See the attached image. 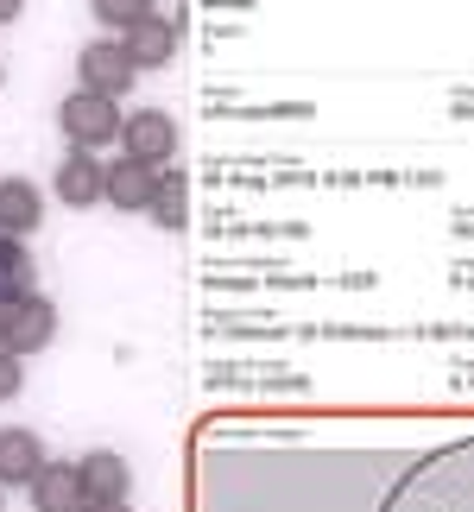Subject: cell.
Masks as SVG:
<instances>
[{"mask_svg": "<svg viewBox=\"0 0 474 512\" xmlns=\"http://www.w3.org/2000/svg\"><path fill=\"white\" fill-rule=\"evenodd\" d=\"M57 133H64L76 152L121 146V102H108V95H89V89H70L64 102H57Z\"/></svg>", "mask_w": 474, "mask_h": 512, "instance_id": "1", "label": "cell"}, {"mask_svg": "<svg viewBox=\"0 0 474 512\" xmlns=\"http://www.w3.org/2000/svg\"><path fill=\"white\" fill-rule=\"evenodd\" d=\"M57 336V304L51 298H38V291H7L0 298V348L7 354H38V348H51Z\"/></svg>", "mask_w": 474, "mask_h": 512, "instance_id": "2", "label": "cell"}, {"mask_svg": "<svg viewBox=\"0 0 474 512\" xmlns=\"http://www.w3.org/2000/svg\"><path fill=\"white\" fill-rule=\"evenodd\" d=\"M133 83H140V70H133V57H127L121 38H95V45L76 51V89L121 102V95H127Z\"/></svg>", "mask_w": 474, "mask_h": 512, "instance_id": "3", "label": "cell"}, {"mask_svg": "<svg viewBox=\"0 0 474 512\" xmlns=\"http://www.w3.org/2000/svg\"><path fill=\"white\" fill-rule=\"evenodd\" d=\"M121 152H127V159H140V165H152V171H165L177 159V121H171L165 108L121 114Z\"/></svg>", "mask_w": 474, "mask_h": 512, "instance_id": "4", "label": "cell"}, {"mask_svg": "<svg viewBox=\"0 0 474 512\" xmlns=\"http://www.w3.org/2000/svg\"><path fill=\"white\" fill-rule=\"evenodd\" d=\"M102 184H108V165L95 159V152H76V146L51 171V190H57L64 209H95V203H102Z\"/></svg>", "mask_w": 474, "mask_h": 512, "instance_id": "5", "label": "cell"}, {"mask_svg": "<svg viewBox=\"0 0 474 512\" xmlns=\"http://www.w3.org/2000/svg\"><path fill=\"white\" fill-rule=\"evenodd\" d=\"M76 481H83V500L89 506H108V500H127L133 468L114 456V449H89V456L76 462Z\"/></svg>", "mask_w": 474, "mask_h": 512, "instance_id": "6", "label": "cell"}, {"mask_svg": "<svg viewBox=\"0 0 474 512\" xmlns=\"http://www.w3.org/2000/svg\"><path fill=\"white\" fill-rule=\"evenodd\" d=\"M152 190H158V171L152 165H140V159H114L108 165V184H102V203H114V209H127V215H140V209H152Z\"/></svg>", "mask_w": 474, "mask_h": 512, "instance_id": "7", "label": "cell"}, {"mask_svg": "<svg viewBox=\"0 0 474 512\" xmlns=\"http://www.w3.org/2000/svg\"><path fill=\"white\" fill-rule=\"evenodd\" d=\"M38 222H45V190L32 177H0V234L26 241Z\"/></svg>", "mask_w": 474, "mask_h": 512, "instance_id": "8", "label": "cell"}, {"mask_svg": "<svg viewBox=\"0 0 474 512\" xmlns=\"http://www.w3.org/2000/svg\"><path fill=\"white\" fill-rule=\"evenodd\" d=\"M45 443H38V430H19L7 424L0 430V487H32V475L45 468Z\"/></svg>", "mask_w": 474, "mask_h": 512, "instance_id": "9", "label": "cell"}, {"mask_svg": "<svg viewBox=\"0 0 474 512\" xmlns=\"http://www.w3.org/2000/svg\"><path fill=\"white\" fill-rule=\"evenodd\" d=\"M121 45H127V57H133V70H165L171 57H177V26L165 13H152V19H140L133 32H121Z\"/></svg>", "mask_w": 474, "mask_h": 512, "instance_id": "10", "label": "cell"}, {"mask_svg": "<svg viewBox=\"0 0 474 512\" xmlns=\"http://www.w3.org/2000/svg\"><path fill=\"white\" fill-rule=\"evenodd\" d=\"M83 481H76V462H45L32 475V512H83Z\"/></svg>", "mask_w": 474, "mask_h": 512, "instance_id": "11", "label": "cell"}, {"mask_svg": "<svg viewBox=\"0 0 474 512\" xmlns=\"http://www.w3.org/2000/svg\"><path fill=\"white\" fill-rule=\"evenodd\" d=\"M152 215H158V228H184L190 222V184H184V171H158Z\"/></svg>", "mask_w": 474, "mask_h": 512, "instance_id": "12", "label": "cell"}, {"mask_svg": "<svg viewBox=\"0 0 474 512\" xmlns=\"http://www.w3.org/2000/svg\"><path fill=\"white\" fill-rule=\"evenodd\" d=\"M89 13L102 19L108 32H133L140 19H152V13H158V0H89Z\"/></svg>", "mask_w": 474, "mask_h": 512, "instance_id": "13", "label": "cell"}, {"mask_svg": "<svg viewBox=\"0 0 474 512\" xmlns=\"http://www.w3.org/2000/svg\"><path fill=\"white\" fill-rule=\"evenodd\" d=\"M7 291H32V253L13 241V234H0V298Z\"/></svg>", "mask_w": 474, "mask_h": 512, "instance_id": "14", "label": "cell"}, {"mask_svg": "<svg viewBox=\"0 0 474 512\" xmlns=\"http://www.w3.org/2000/svg\"><path fill=\"white\" fill-rule=\"evenodd\" d=\"M19 386H26V361L0 348V405H7V399H19Z\"/></svg>", "mask_w": 474, "mask_h": 512, "instance_id": "15", "label": "cell"}, {"mask_svg": "<svg viewBox=\"0 0 474 512\" xmlns=\"http://www.w3.org/2000/svg\"><path fill=\"white\" fill-rule=\"evenodd\" d=\"M19 13H26V0H0V26H13Z\"/></svg>", "mask_w": 474, "mask_h": 512, "instance_id": "16", "label": "cell"}, {"mask_svg": "<svg viewBox=\"0 0 474 512\" xmlns=\"http://www.w3.org/2000/svg\"><path fill=\"white\" fill-rule=\"evenodd\" d=\"M83 512H133L127 500H108V506H83Z\"/></svg>", "mask_w": 474, "mask_h": 512, "instance_id": "17", "label": "cell"}, {"mask_svg": "<svg viewBox=\"0 0 474 512\" xmlns=\"http://www.w3.org/2000/svg\"><path fill=\"white\" fill-rule=\"evenodd\" d=\"M0 500H7V487H0Z\"/></svg>", "mask_w": 474, "mask_h": 512, "instance_id": "18", "label": "cell"}]
</instances>
